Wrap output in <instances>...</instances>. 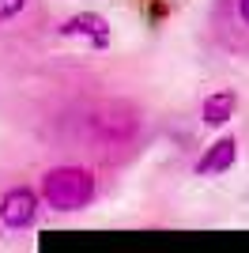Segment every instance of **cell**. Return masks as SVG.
<instances>
[{"label": "cell", "instance_id": "1", "mask_svg": "<svg viewBox=\"0 0 249 253\" xmlns=\"http://www.w3.org/2000/svg\"><path fill=\"white\" fill-rule=\"evenodd\" d=\"M42 197L57 211H80L94 197V178L80 167H57L42 178Z\"/></svg>", "mask_w": 249, "mask_h": 253}, {"label": "cell", "instance_id": "2", "mask_svg": "<svg viewBox=\"0 0 249 253\" xmlns=\"http://www.w3.org/2000/svg\"><path fill=\"white\" fill-rule=\"evenodd\" d=\"M34 215H38V197L31 189H11L4 201H0V223L8 227V231H23V227H31Z\"/></svg>", "mask_w": 249, "mask_h": 253}, {"label": "cell", "instance_id": "3", "mask_svg": "<svg viewBox=\"0 0 249 253\" xmlns=\"http://www.w3.org/2000/svg\"><path fill=\"white\" fill-rule=\"evenodd\" d=\"M234 155H238V144H234L230 136H223V140H215L211 151L197 163V170L200 174H219V170H227L230 163H234Z\"/></svg>", "mask_w": 249, "mask_h": 253}, {"label": "cell", "instance_id": "4", "mask_svg": "<svg viewBox=\"0 0 249 253\" xmlns=\"http://www.w3.org/2000/svg\"><path fill=\"white\" fill-rule=\"evenodd\" d=\"M234 106H238V98L230 95V91H215V95H208L204 98V121H208V125H223V121H230Z\"/></svg>", "mask_w": 249, "mask_h": 253}, {"label": "cell", "instance_id": "5", "mask_svg": "<svg viewBox=\"0 0 249 253\" xmlns=\"http://www.w3.org/2000/svg\"><path fill=\"white\" fill-rule=\"evenodd\" d=\"M61 31L64 34H91L94 45H106V38H110V34H106V23L98 19V15H76V19L64 23Z\"/></svg>", "mask_w": 249, "mask_h": 253}, {"label": "cell", "instance_id": "6", "mask_svg": "<svg viewBox=\"0 0 249 253\" xmlns=\"http://www.w3.org/2000/svg\"><path fill=\"white\" fill-rule=\"evenodd\" d=\"M23 4H27V0H0V19H11Z\"/></svg>", "mask_w": 249, "mask_h": 253}, {"label": "cell", "instance_id": "7", "mask_svg": "<svg viewBox=\"0 0 249 253\" xmlns=\"http://www.w3.org/2000/svg\"><path fill=\"white\" fill-rule=\"evenodd\" d=\"M242 19L249 23V0H242Z\"/></svg>", "mask_w": 249, "mask_h": 253}]
</instances>
